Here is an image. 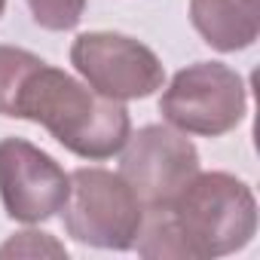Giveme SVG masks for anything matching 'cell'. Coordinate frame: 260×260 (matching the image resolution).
Listing matches in <instances>:
<instances>
[{
  "label": "cell",
  "instance_id": "obj_1",
  "mask_svg": "<svg viewBox=\"0 0 260 260\" xmlns=\"http://www.w3.org/2000/svg\"><path fill=\"white\" fill-rule=\"evenodd\" d=\"M257 230V199L226 172H196L166 205L144 211L135 248L141 257L211 260L242 251Z\"/></svg>",
  "mask_w": 260,
  "mask_h": 260
},
{
  "label": "cell",
  "instance_id": "obj_2",
  "mask_svg": "<svg viewBox=\"0 0 260 260\" xmlns=\"http://www.w3.org/2000/svg\"><path fill=\"white\" fill-rule=\"evenodd\" d=\"M7 116L43 125L64 150L92 162L116 156L132 135L122 101L95 92L43 58L22 77Z\"/></svg>",
  "mask_w": 260,
  "mask_h": 260
},
{
  "label": "cell",
  "instance_id": "obj_3",
  "mask_svg": "<svg viewBox=\"0 0 260 260\" xmlns=\"http://www.w3.org/2000/svg\"><path fill=\"white\" fill-rule=\"evenodd\" d=\"M64 230L80 245L104 251H128L144 223V205L119 172L74 169L64 202Z\"/></svg>",
  "mask_w": 260,
  "mask_h": 260
},
{
  "label": "cell",
  "instance_id": "obj_4",
  "mask_svg": "<svg viewBox=\"0 0 260 260\" xmlns=\"http://www.w3.org/2000/svg\"><path fill=\"white\" fill-rule=\"evenodd\" d=\"M245 80L220 61H196L172 77L159 98L162 119L184 135L220 138L245 119Z\"/></svg>",
  "mask_w": 260,
  "mask_h": 260
},
{
  "label": "cell",
  "instance_id": "obj_5",
  "mask_svg": "<svg viewBox=\"0 0 260 260\" xmlns=\"http://www.w3.org/2000/svg\"><path fill=\"white\" fill-rule=\"evenodd\" d=\"M71 64L95 92L116 101L147 98L166 83V68L150 46L113 31L80 34L71 43Z\"/></svg>",
  "mask_w": 260,
  "mask_h": 260
},
{
  "label": "cell",
  "instance_id": "obj_6",
  "mask_svg": "<svg viewBox=\"0 0 260 260\" xmlns=\"http://www.w3.org/2000/svg\"><path fill=\"white\" fill-rule=\"evenodd\" d=\"M119 159V178L132 187L144 211L166 208L199 172L193 141L172 125H144L128 135Z\"/></svg>",
  "mask_w": 260,
  "mask_h": 260
},
{
  "label": "cell",
  "instance_id": "obj_7",
  "mask_svg": "<svg viewBox=\"0 0 260 260\" xmlns=\"http://www.w3.org/2000/svg\"><path fill=\"white\" fill-rule=\"evenodd\" d=\"M71 193V175L25 138L0 141V199L13 220L40 223L58 214Z\"/></svg>",
  "mask_w": 260,
  "mask_h": 260
},
{
  "label": "cell",
  "instance_id": "obj_8",
  "mask_svg": "<svg viewBox=\"0 0 260 260\" xmlns=\"http://www.w3.org/2000/svg\"><path fill=\"white\" fill-rule=\"evenodd\" d=\"M190 22L211 49L239 52L260 34V0H190Z\"/></svg>",
  "mask_w": 260,
  "mask_h": 260
},
{
  "label": "cell",
  "instance_id": "obj_9",
  "mask_svg": "<svg viewBox=\"0 0 260 260\" xmlns=\"http://www.w3.org/2000/svg\"><path fill=\"white\" fill-rule=\"evenodd\" d=\"M40 61V55L28 52V49H19V46H4L0 43V116L10 113V104H13V95L22 83V77Z\"/></svg>",
  "mask_w": 260,
  "mask_h": 260
},
{
  "label": "cell",
  "instance_id": "obj_10",
  "mask_svg": "<svg viewBox=\"0 0 260 260\" xmlns=\"http://www.w3.org/2000/svg\"><path fill=\"white\" fill-rule=\"evenodd\" d=\"M31 16L46 31H71L86 13V0H28Z\"/></svg>",
  "mask_w": 260,
  "mask_h": 260
},
{
  "label": "cell",
  "instance_id": "obj_11",
  "mask_svg": "<svg viewBox=\"0 0 260 260\" xmlns=\"http://www.w3.org/2000/svg\"><path fill=\"white\" fill-rule=\"evenodd\" d=\"M68 257V251L49 236V233H37V230H25L16 233V239H10L7 245H0V257Z\"/></svg>",
  "mask_w": 260,
  "mask_h": 260
},
{
  "label": "cell",
  "instance_id": "obj_12",
  "mask_svg": "<svg viewBox=\"0 0 260 260\" xmlns=\"http://www.w3.org/2000/svg\"><path fill=\"white\" fill-rule=\"evenodd\" d=\"M4 7H7V0H0V16H4Z\"/></svg>",
  "mask_w": 260,
  "mask_h": 260
}]
</instances>
